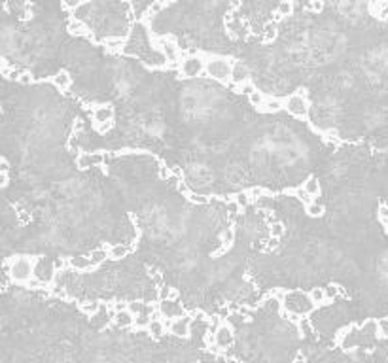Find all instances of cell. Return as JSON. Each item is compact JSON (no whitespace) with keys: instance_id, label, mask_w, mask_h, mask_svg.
Listing matches in <instances>:
<instances>
[{"instance_id":"14","label":"cell","mask_w":388,"mask_h":363,"mask_svg":"<svg viewBox=\"0 0 388 363\" xmlns=\"http://www.w3.org/2000/svg\"><path fill=\"white\" fill-rule=\"evenodd\" d=\"M114 322L118 327H121V329L131 327V325H134V314L133 312H129L127 309H125V311H120V312H116Z\"/></svg>"},{"instance_id":"38","label":"cell","mask_w":388,"mask_h":363,"mask_svg":"<svg viewBox=\"0 0 388 363\" xmlns=\"http://www.w3.org/2000/svg\"><path fill=\"white\" fill-rule=\"evenodd\" d=\"M379 333H381L384 339H388V318L379 320Z\"/></svg>"},{"instance_id":"19","label":"cell","mask_w":388,"mask_h":363,"mask_svg":"<svg viewBox=\"0 0 388 363\" xmlns=\"http://www.w3.org/2000/svg\"><path fill=\"white\" fill-rule=\"evenodd\" d=\"M129 248L125 242H120V244H114V246H110V250H108V256H110V259H123V258H127V254H129Z\"/></svg>"},{"instance_id":"37","label":"cell","mask_w":388,"mask_h":363,"mask_svg":"<svg viewBox=\"0 0 388 363\" xmlns=\"http://www.w3.org/2000/svg\"><path fill=\"white\" fill-rule=\"evenodd\" d=\"M339 293H341V290H339L337 286H328V288H326V295H328V301H331V299H335V297H339Z\"/></svg>"},{"instance_id":"39","label":"cell","mask_w":388,"mask_h":363,"mask_svg":"<svg viewBox=\"0 0 388 363\" xmlns=\"http://www.w3.org/2000/svg\"><path fill=\"white\" fill-rule=\"evenodd\" d=\"M241 91L244 93V95H248V97H250V95H252V93H256V91H258V89H256L254 83H252V81L248 79L246 83H242V86H241Z\"/></svg>"},{"instance_id":"16","label":"cell","mask_w":388,"mask_h":363,"mask_svg":"<svg viewBox=\"0 0 388 363\" xmlns=\"http://www.w3.org/2000/svg\"><path fill=\"white\" fill-rule=\"evenodd\" d=\"M282 108H284V102H282L281 99H276V97H267L265 102H263V106H261V112L276 114V112H281Z\"/></svg>"},{"instance_id":"3","label":"cell","mask_w":388,"mask_h":363,"mask_svg":"<svg viewBox=\"0 0 388 363\" xmlns=\"http://www.w3.org/2000/svg\"><path fill=\"white\" fill-rule=\"evenodd\" d=\"M284 306L294 314H309V312H313L316 309L315 301L307 293H292L290 297L286 295Z\"/></svg>"},{"instance_id":"2","label":"cell","mask_w":388,"mask_h":363,"mask_svg":"<svg viewBox=\"0 0 388 363\" xmlns=\"http://www.w3.org/2000/svg\"><path fill=\"white\" fill-rule=\"evenodd\" d=\"M233 65L235 61L226 59V57H212V59L207 61V66H205V72L210 76L216 81H231V72H233Z\"/></svg>"},{"instance_id":"1","label":"cell","mask_w":388,"mask_h":363,"mask_svg":"<svg viewBox=\"0 0 388 363\" xmlns=\"http://www.w3.org/2000/svg\"><path fill=\"white\" fill-rule=\"evenodd\" d=\"M34 259H29L27 256L10 259V276L17 284H27L34 278Z\"/></svg>"},{"instance_id":"7","label":"cell","mask_w":388,"mask_h":363,"mask_svg":"<svg viewBox=\"0 0 388 363\" xmlns=\"http://www.w3.org/2000/svg\"><path fill=\"white\" fill-rule=\"evenodd\" d=\"M55 278V267L51 261L46 259H36L34 265V280H38L40 284H51Z\"/></svg>"},{"instance_id":"33","label":"cell","mask_w":388,"mask_h":363,"mask_svg":"<svg viewBox=\"0 0 388 363\" xmlns=\"http://www.w3.org/2000/svg\"><path fill=\"white\" fill-rule=\"evenodd\" d=\"M61 4L67 8V10H80L81 6H84V0H61Z\"/></svg>"},{"instance_id":"35","label":"cell","mask_w":388,"mask_h":363,"mask_svg":"<svg viewBox=\"0 0 388 363\" xmlns=\"http://www.w3.org/2000/svg\"><path fill=\"white\" fill-rule=\"evenodd\" d=\"M377 218L381 219L382 224L388 225V206L386 205H379V208H377Z\"/></svg>"},{"instance_id":"42","label":"cell","mask_w":388,"mask_h":363,"mask_svg":"<svg viewBox=\"0 0 388 363\" xmlns=\"http://www.w3.org/2000/svg\"><path fill=\"white\" fill-rule=\"evenodd\" d=\"M167 2H169V4H171V2H174V0H167Z\"/></svg>"},{"instance_id":"31","label":"cell","mask_w":388,"mask_h":363,"mask_svg":"<svg viewBox=\"0 0 388 363\" xmlns=\"http://www.w3.org/2000/svg\"><path fill=\"white\" fill-rule=\"evenodd\" d=\"M265 99H267V97H265V95H263L261 91H256V93H252V95L248 97V100H250V104H252V106H258V108H261V106H263Z\"/></svg>"},{"instance_id":"32","label":"cell","mask_w":388,"mask_h":363,"mask_svg":"<svg viewBox=\"0 0 388 363\" xmlns=\"http://www.w3.org/2000/svg\"><path fill=\"white\" fill-rule=\"evenodd\" d=\"M152 320H154L152 316H148V314H142V316H136V318H134V325H136L138 329H144V327H150V324H152Z\"/></svg>"},{"instance_id":"40","label":"cell","mask_w":388,"mask_h":363,"mask_svg":"<svg viewBox=\"0 0 388 363\" xmlns=\"http://www.w3.org/2000/svg\"><path fill=\"white\" fill-rule=\"evenodd\" d=\"M322 6H324V4H322V0H313V2H309V8H311V10H315V12H320Z\"/></svg>"},{"instance_id":"27","label":"cell","mask_w":388,"mask_h":363,"mask_svg":"<svg viewBox=\"0 0 388 363\" xmlns=\"http://www.w3.org/2000/svg\"><path fill=\"white\" fill-rule=\"evenodd\" d=\"M276 34H279L276 23H267L265 29H263V42H273V40L276 38Z\"/></svg>"},{"instance_id":"5","label":"cell","mask_w":388,"mask_h":363,"mask_svg":"<svg viewBox=\"0 0 388 363\" xmlns=\"http://www.w3.org/2000/svg\"><path fill=\"white\" fill-rule=\"evenodd\" d=\"M205 66H207V61L201 55H187L182 59L180 74L184 78H197L205 72Z\"/></svg>"},{"instance_id":"9","label":"cell","mask_w":388,"mask_h":363,"mask_svg":"<svg viewBox=\"0 0 388 363\" xmlns=\"http://www.w3.org/2000/svg\"><path fill=\"white\" fill-rule=\"evenodd\" d=\"M235 341V333H233V327L228 324H221L216 327V333H214V343L218 348H229Z\"/></svg>"},{"instance_id":"36","label":"cell","mask_w":388,"mask_h":363,"mask_svg":"<svg viewBox=\"0 0 388 363\" xmlns=\"http://www.w3.org/2000/svg\"><path fill=\"white\" fill-rule=\"evenodd\" d=\"M250 201H252V197H250L248 193H239V195L235 197V203H237L239 206H248Z\"/></svg>"},{"instance_id":"30","label":"cell","mask_w":388,"mask_h":363,"mask_svg":"<svg viewBox=\"0 0 388 363\" xmlns=\"http://www.w3.org/2000/svg\"><path fill=\"white\" fill-rule=\"evenodd\" d=\"M80 309L86 312V314H91V316H95L97 312L101 311L102 306H101V303H97V301H91V303H81Z\"/></svg>"},{"instance_id":"29","label":"cell","mask_w":388,"mask_h":363,"mask_svg":"<svg viewBox=\"0 0 388 363\" xmlns=\"http://www.w3.org/2000/svg\"><path fill=\"white\" fill-rule=\"evenodd\" d=\"M89 258H91V261H93L95 267H99V265L104 263V261H106V259L110 258V256H108V252H106V250H102V248H101V250L91 252V254H89Z\"/></svg>"},{"instance_id":"25","label":"cell","mask_w":388,"mask_h":363,"mask_svg":"<svg viewBox=\"0 0 388 363\" xmlns=\"http://www.w3.org/2000/svg\"><path fill=\"white\" fill-rule=\"evenodd\" d=\"M303 189L311 195V197H315V195H318L320 193V182H318V178L316 176H311V178H307V182L303 184Z\"/></svg>"},{"instance_id":"21","label":"cell","mask_w":388,"mask_h":363,"mask_svg":"<svg viewBox=\"0 0 388 363\" xmlns=\"http://www.w3.org/2000/svg\"><path fill=\"white\" fill-rule=\"evenodd\" d=\"M51 81H53V86L55 87H61V89H67L68 86H70V74L67 72V70H61V72H57L51 78Z\"/></svg>"},{"instance_id":"17","label":"cell","mask_w":388,"mask_h":363,"mask_svg":"<svg viewBox=\"0 0 388 363\" xmlns=\"http://www.w3.org/2000/svg\"><path fill=\"white\" fill-rule=\"evenodd\" d=\"M127 311L133 312L134 316H142V314L152 316V306L146 303H142V301H131V303H127Z\"/></svg>"},{"instance_id":"20","label":"cell","mask_w":388,"mask_h":363,"mask_svg":"<svg viewBox=\"0 0 388 363\" xmlns=\"http://www.w3.org/2000/svg\"><path fill=\"white\" fill-rule=\"evenodd\" d=\"M68 31H70V34H74V36H91L89 29L84 25V21L81 19L70 21V23H68Z\"/></svg>"},{"instance_id":"23","label":"cell","mask_w":388,"mask_h":363,"mask_svg":"<svg viewBox=\"0 0 388 363\" xmlns=\"http://www.w3.org/2000/svg\"><path fill=\"white\" fill-rule=\"evenodd\" d=\"M167 0H152V4H150V8H148V13H146V19H150V17H154V15H157V13H161L165 8H167Z\"/></svg>"},{"instance_id":"4","label":"cell","mask_w":388,"mask_h":363,"mask_svg":"<svg viewBox=\"0 0 388 363\" xmlns=\"http://www.w3.org/2000/svg\"><path fill=\"white\" fill-rule=\"evenodd\" d=\"M157 49H159V53L167 59V63H169V66H173V68H178L180 70V55H182V51H180V47L176 46V42H174L171 36L169 38H161V40H157Z\"/></svg>"},{"instance_id":"13","label":"cell","mask_w":388,"mask_h":363,"mask_svg":"<svg viewBox=\"0 0 388 363\" xmlns=\"http://www.w3.org/2000/svg\"><path fill=\"white\" fill-rule=\"evenodd\" d=\"M68 263H70V267H72V269H76V271H87V269H95V265H93V261H91V258H89V256H74V258L68 259Z\"/></svg>"},{"instance_id":"34","label":"cell","mask_w":388,"mask_h":363,"mask_svg":"<svg viewBox=\"0 0 388 363\" xmlns=\"http://www.w3.org/2000/svg\"><path fill=\"white\" fill-rule=\"evenodd\" d=\"M295 197L299 199V201H303V203H305V206L311 205V203L315 201V199L311 197V195H309V193L305 191V189H295Z\"/></svg>"},{"instance_id":"6","label":"cell","mask_w":388,"mask_h":363,"mask_svg":"<svg viewBox=\"0 0 388 363\" xmlns=\"http://www.w3.org/2000/svg\"><path fill=\"white\" fill-rule=\"evenodd\" d=\"M309 106L311 104H309L307 97L303 93H295L292 97H288L286 102H284V108L295 118H305L309 114Z\"/></svg>"},{"instance_id":"12","label":"cell","mask_w":388,"mask_h":363,"mask_svg":"<svg viewBox=\"0 0 388 363\" xmlns=\"http://www.w3.org/2000/svg\"><path fill=\"white\" fill-rule=\"evenodd\" d=\"M248 79H250L248 66L244 65V63H239V61H235L233 72H231V83H233V86H242V83H246Z\"/></svg>"},{"instance_id":"43","label":"cell","mask_w":388,"mask_h":363,"mask_svg":"<svg viewBox=\"0 0 388 363\" xmlns=\"http://www.w3.org/2000/svg\"><path fill=\"white\" fill-rule=\"evenodd\" d=\"M386 233H388V225H386Z\"/></svg>"},{"instance_id":"26","label":"cell","mask_w":388,"mask_h":363,"mask_svg":"<svg viewBox=\"0 0 388 363\" xmlns=\"http://www.w3.org/2000/svg\"><path fill=\"white\" fill-rule=\"evenodd\" d=\"M150 333H152L155 339H159L161 335L165 333V324H163V320L154 318V320H152V324H150Z\"/></svg>"},{"instance_id":"8","label":"cell","mask_w":388,"mask_h":363,"mask_svg":"<svg viewBox=\"0 0 388 363\" xmlns=\"http://www.w3.org/2000/svg\"><path fill=\"white\" fill-rule=\"evenodd\" d=\"M106 161V155L101 152H93V153H80L76 157V166L80 171H87L89 166H99Z\"/></svg>"},{"instance_id":"11","label":"cell","mask_w":388,"mask_h":363,"mask_svg":"<svg viewBox=\"0 0 388 363\" xmlns=\"http://www.w3.org/2000/svg\"><path fill=\"white\" fill-rule=\"evenodd\" d=\"M95 125H104V123H112L114 121V108L112 106H97L93 110Z\"/></svg>"},{"instance_id":"22","label":"cell","mask_w":388,"mask_h":363,"mask_svg":"<svg viewBox=\"0 0 388 363\" xmlns=\"http://www.w3.org/2000/svg\"><path fill=\"white\" fill-rule=\"evenodd\" d=\"M311 299L315 301L316 306H320V304H326L328 303V295H326V288H313L311 290Z\"/></svg>"},{"instance_id":"18","label":"cell","mask_w":388,"mask_h":363,"mask_svg":"<svg viewBox=\"0 0 388 363\" xmlns=\"http://www.w3.org/2000/svg\"><path fill=\"white\" fill-rule=\"evenodd\" d=\"M294 13V0H281L276 6V19H284Z\"/></svg>"},{"instance_id":"10","label":"cell","mask_w":388,"mask_h":363,"mask_svg":"<svg viewBox=\"0 0 388 363\" xmlns=\"http://www.w3.org/2000/svg\"><path fill=\"white\" fill-rule=\"evenodd\" d=\"M191 322H193L191 316H180L171 322V327H169V329H171V333H173L174 337H187V335L191 333V331H189Z\"/></svg>"},{"instance_id":"41","label":"cell","mask_w":388,"mask_h":363,"mask_svg":"<svg viewBox=\"0 0 388 363\" xmlns=\"http://www.w3.org/2000/svg\"><path fill=\"white\" fill-rule=\"evenodd\" d=\"M17 78H19L21 83H31V81H33V76H29V74H21Z\"/></svg>"},{"instance_id":"24","label":"cell","mask_w":388,"mask_h":363,"mask_svg":"<svg viewBox=\"0 0 388 363\" xmlns=\"http://www.w3.org/2000/svg\"><path fill=\"white\" fill-rule=\"evenodd\" d=\"M125 44H127V38H125V36H112V38L104 40V46H106L108 49H112V51H116V49H123Z\"/></svg>"},{"instance_id":"15","label":"cell","mask_w":388,"mask_h":363,"mask_svg":"<svg viewBox=\"0 0 388 363\" xmlns=\"http://www.w3.org/2000/svg\"><path fill=\"white\" fill-rule=\"evenodd\" d=\"M360 335L362 337H371V339L377 337V335H379V322L373 320V318L366 320V322L360 325Z\"/></svg>"},{"instance_id":"28","label":"cell","mask_w":388,"mask_h":363,"mask_svg":"<svg viewBox=\"0 0 388 363\" xmlns=\"http://www.w3.org/2000/svg\"><path fill=\"white\" fill-rule=\"evenodd\" d=\"M305 212H307L311 218H320L322 216V212H324V206L318 203V201H313L311 205L305 206Z\"/></svg>"}]
</instances>
